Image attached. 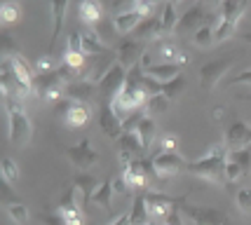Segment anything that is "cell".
Masks as SVG:
<instances>
[{"label":"cell","mask_w":251,"mask_h":225,"mask_svg":"<svg viewBox=\"0 0 251 225\" xmlns=\"http://www.w3.org/2000/svg\"><path fill=\"white\" fill-rule=\"evenodd\" d=\"M19 7L14 5V2H2L0 5V22L2 24H14L17 19H19Z\"/></svg>","instance_id":"38"},{"label":"cell","mask_w":251,"mask_h":225,"mask_svg":"<svg viewBox=\"0 0 251 225\" xmlns=\"http://www.w3.org/2000/svg\"><path fill=\"white\" fill-rule=\"evenodd\" d=\"M216 19H219V14L211 19L209 24H204L200 31H195V45L197 47H202V50H207V47H211V45L216 43Z\"/></svg>","instance_id":"28"},{"label":"cell","mask_w":251,"mask_h":225,"mask_svg":"<svg viewBox=\"0 0 251 225\" xmlns=\"http://www.w3.org/2000/svg\"><path fill=\"white\" fill-rule=\"evenodd\" d=\"M143 52H146V47H143L141 40H127V43H122L120 47H118V64H122L127 71H129L131 66L139 64V59L143 56Z\"/></svg>","instance_id":"15"},{"label":"cell","mask_w":251,"mask_h":225,"mask_svg":"<svg viewBox=\"0 0 251 225\" xmlns=\"http://www.w3.org/2000/svg\"><path fill=\"white\" fill-rule=\"evenodd\" d=\"M169 103H172V99H167L164 94H153V97L148 99V103H146V113H151V118L160 115V113H167Z\"/></svg>","instance_id":"31"},{"label":"cell","mask_w":251,"mask_h":225,"mask_svg":"<svg viewBox=\"0 0 251 225\" xmlns=\"http://www.w3.org/2000/svg\"><path fill=\"white\" fill-rule=\"evenodd\" d=\"M146 19V14L141 10H122L113 17V28L120 33V35H127V33H134L139 28V24Z\"/></svg>","instance_id":"14"},{"label":"cell","mask_w":251,"mask_h":225,"mask_svg":"<svg viewBox=\"0 0 251 225\" xmlns=\"http://www.w3.org/2000/svg\"><path fill=\"white\" fill-rule=\"evenodd\" d=\"M216 14H207L204 12V7L202 5H195V7H190V10L178 19V26H176V31H183V33H188V31H200L204 24H209L211 19H214Z\"/></svg>","instance_id":"13"},{"label":"cell","mask_w":251,"mask_h":225,"mask_svg":"<svg viewBox=\"0 0 251 225\" xmlns=\"http://www.w3.org/2000/svg\"><path fill=\"white\" fill-rule=\"evenodd\" d=\"M99 125H101V131L108 136V139H120L122 134V120L115 115V110L110 106V101H103L101 108H99Z\"/></svg>","instance_id":"11"},{"label":"cell","mask_w":251,"mask_h":225,"mask_svg":"<svg viewBox=\"0 0 251 225\" xmlns=\"http://www.w3.org/2000/svg\"><path fill=\"white\" fill-rule=\"evenodd\" d=\"M146 225H160V223H157V221H153V218H151V221H148V223H146Z\"/></svg>","instance_id":"49"},{"label":"cell","mask_w":251,"mask_h":225,"mask_svg":"<svg viewBox=\"0 0 251 225\" xmlns=\"http://www.w3.org/2000/svg\"><path fill=\"white\" fill-rule=\"evenodd\" d=\"M40 218H43V223H45V225H66L64 216L59 214V211H54V214H43Z\"/></svg>","instance_id":"43"},{"label":"cell","mask_w":251,"mask_h":225,"mask_svg":"<svg viewBox=\"0 0 251 225\" xmlns=\"http://www.w3.org/2000/svg\"><path fill=\"white\" fill-rule=\"evenodd\" d=\"M155 131H157V127H155V120L151 118V115H146V118L141 120V125L136 127V136H139V141H141V146L146 152H148L151 146H153Z\"/></svg>","instance_id":"27"},{"label":"cell","mask_w":251,"mask_h":225,"mask_svg":"<svg viewBox=\"0 0 251 225\" xmlns=\"http://www.w3.org/2000/svg\"><path fill=\"white\" fill-rule=\"evenodd\" d=\"M61 216H64L66 225H85V214H82V209L68 211V214H61Z\"/></svg>","instance_id":"41"},{"label":"cell","mask_w":251,"mask_h":225,"mask_svg":"<svg viewBox=\"0 0 251 225\" xmlns=\"http://www.w3.org/2000/svg\"><path fill=\"white\" fill-rule=\"evenodd\" d=\"M136 35V40H157L160 35H164L162 31V22H160V17H146L141 24H139V28L134 31Z\"/></svg>","instance_id":"18"},{"label":"cell","mask_w":251,"mask_h":225,"mask_svg":"<svg viewBox=\"0 0 251 225\" xmlns=\"http://www.w3.org/2000/svg\"><path fill=\"white\" fill-rule=\"evenodd\" d=\"M129 218L131 225H146L151 221L148 214V204H146V193H136L131 200V209H129Z\"/></svg>","instance_id":"22"},{"label":"cell","mask_w":251,"mask_h":225,"mask_svg":"<svg viewBox=\"0 0 251 225\" xmlns=\"http://www.w3.org/2000/svg\"><path fill=\"white\" fill-rule=\"evenodd\" d=\"M230 160H235L237 164H240L244 176H251V148L230 150Z\"/></svg>","instance_id":"34"},{"label":"cell","mask_w":251,"mask_h":225,"mask_svg":"<svg viewBox=\"0 0 251 225\" xmlns=\"http://www.w3.org/2000/svg\"><path fill=\"white\" fill-rule=\"evenodd\" d=\"M101 185V183L97 181V176H92V174L87 172H80L73 178V190H75V197H77V204H80V209L85 211L87 209V204L92 202V197H94V193H97V188Z\"/></svg>","instance_id":"9"},{"label":"cell","mask_w":251,"mask_h":225,"mask_svg":"<svg viewBox=\"0 0 251 225\" xmlns=\"http://www.w3.org/2000/svg\"><path fill=\"white\" fill-rule=\"evenodd\" d=\"M125 80H127V68H125L122 64H115L108 71V73L103 75V80H101V82L97 85V92L103 99H106V101H113V99H115L122 92Z\"/></svg>","instance_id":"6"},{"label":"cell","mask_w":251,"mask_h":225,"mask_svg":"<svg viewBox=\"0 0 251 225\" xmlns=\"http://www.w3.org/2000/svg\"><path fill=\"white\" fill-rule=\"evenodd\" d=\"M146 204H148V214H151V218L162 223L176 206L188 204V197L186 195L172 197V195H164V193H160V190H148V193H146Z\"/></svg>","instance_id":"3"},{"label":"cell","mask_w":251,"mask_h":225,"mask_svg":"<svg viewBox=\"0 0 251 225\" xmlns=\"http://www.w3.org/2000/svg\"><path fill=\"white\" fill-rule=\"evenodd\" d=\"M5 211H7V216L12 218V223H17V225H26L28 223V209L24 206L19 200H7L5 202Z\"/></svg>","instance_id":"30"},{"label":"cell","mask_w":251,"mask_h":225,"mask_svg":"<svg viewBox=\"0 0 251 225\" xmlns=\"http://www.w3.org/2000/svg\"><path fill=\"white\" fill-rule=\"evenodd\" d=\"M235 64V54H228V56H223V59H216V61H209L200 68V87L202 89H214V87L219 85V80L223 75L228 73V68Z\"/></svg>","instance_id":"5"},{"label":"cell","mask_w":251,"mask_h":225,"mask_svg":"<svg viewBox=\"0 0 251 225\" xmlns=\"http://www.w3.org/2000/svg\"><path fill=\"white\" fill-rule=\"evenodd\" d=\"M151 162H153V167H155V172H157V176H160V181L169 178V176H176L183 167H188V162L183 160L176 150H160V152H155L153 157H151Z\"/></svg>","instance_id":"4"},{"label":"cell","mask_w":251,"mask_h":225,"mask_svg":"<svg viewBox=\"0 0 251 225\" xmlns=\"http://www.w3.org/2000/svg\"><path fill=\"white\" fill-rule=\"evenodd\" d=\"M118 150H120L122 167L131 164L134 160L146 157V150H143L141 141H139V136H136V131H131V134H122L120 139H118Z\"/></svg>","instance_id":"10"},{"label":"cell","mask_w":251,"mask_h":225,"mask_svg":"<svg viewBox=\"0 0 251 225\" xmlns=\"http://www.w3.org/2000/svg\"><path fill=\"white\" fill-rule=\"evenodd\" d=\"M113 188H115V193H118V195H122V193H127V190H129L127 181L122 178V174L118 176V178H113Z\"/></svg>","instance_id":"46"},{"label":"cell","mask_w":251,"mask_h":225,"mask_svg":"<svg viewBox=\"0 0 251 225\" xmlns=\"http://www.w3.org/2000/svg\"><path fill=\"white\" fill-rule=\"evenodd\" d=\"M56 64L54 59H52V54H45V56H40L38 61H35V75L40 73H50V71H54Z\"/></svg>","instance_id":"40"},{"label":"cell","mask_w":251,"mask_h":225,"mask_svg":"<svg viewBox=\"0 0 251 225\" xmlns=\"http://www.w3.org/2000/svg\"><path fill=\"white\" fill-rule=\"evenodd\" d=\"M77 209H80V204H77L75 190H73V188H68V190L61 195L59 204H56V211H59V214H68V211H77Z\"/></svg>","instance_id":"32"},{"label":"cell","mask_w":251,"mask_h":225,"mask_svg":"<svg viewBox=\"0 0 251 225\" xmlns=\"http://www.w3.org/2000/svg\"><path fill=\"white\" fill-rule=\"evenodd\" d=\"M183 87H186V77H183V75H178V77H174V80L164 82V85H162V94L167 99H176L181 92H183Z\"/></svg>","instance_id":"35"},{"label":"cell","mask_w":251,"mask_h":225,"mask_svg":"<svg viewBox=\"0 0 251 225\" xmlns=\"http://www.w3.org/2000/svg\"><path fill=\"white\" fill-rule=\"evenodd\" d=\"M108 225H131V218H129V211L127 214H120L115 221H110Z\"/></svg>","instance_id":"47"},{"label":"cell","mask_w":251,"mask_h":225,"mask_svg":"<svg viewBox=\"0 0 251 225\" xmlns=\"http://www.w3.org/2000/svg\"><path fill=\"white\" fill-rule=\"evenodd\" d=\"M157 56L162 59L164 64H178V66L190 64V54L181 52L178 45H176L174 40H169V38L157 43Z\"/></svg>","instance_id":"16"},{"label":"cell","mask_w":251,"mask_h":225,"mask_svg":"<svg viewBox=\"0 0 251 225\" xmlns=\"http://www.w3.org/2000/svg\"><path fill=\"white\" fill-rule=\"evenodd\" d=\"M82 52L87 54V56L89 54H92V56H99V54H106V52H110V50H108V45L99 38V33L94 31V28H89V31L82 33Z\"/></svg>","instance_id":"23"},{"label":"cell","mask_w":251,"mask_h":225,"mask_svg":"<svg viewBox=\"0 0 251 225\" xmlns=\"http://www.w3.org/2000/svg\"><path fill=\"white\" fill-rule=\"evenodd\" d=\"M160 150H176V136L174 134H164L160 139Z\"/></svg>","instance_id":"45"},{"label":"cell","mask_w":251,"mask_h":225,"mask_svg":"<svg viewBox=\"0 0 251 225\" xmlns=\"http://www.w3.org/2000/svg\"><path fill=\"white\" fill-rule=\"evenodd\" d=\"M181 68L183 66L178 64H164V61H160V64H153L148 71H146V75H151V77H155L157 82H169V80H174V77H178L181 75Z\"/></svg>","instance_id":"20"},{"label":"cell","mask_w":251,"mask_h":225,"mask_svg":"<svg viewBox=\"0 0 251 225\" xmlns=\"http://www.w3.org/2000/svg\"><path fill=\"white\" fill-rule=\"evenodd\" d=\"M226 146L230 150H242V148H251V125L247 122H232L226 131Z\"/></svg>","instance_id":"12"},{"label":"cell","mask_w":251,"mask_h":225,"mask_svg":"<svg viewBox=\"0 0 251 225\" xmlns=\"http://www.w3.org/2000/svg\"><path fill=\"white\" fill-rule=\"evenodd\" d=\"M242 176H244L242 167L235 160H230V157H228V162H226V181H228V183H237Z\"/></svg>","instance_id":"39"},{"label":"cell","mask_w":251,"mask_h":225,"mask_svg":"<svg viewBox=\"0 0 251 225\" xmlns=\"http://www.w3.org/2000/svg\"><path fill=\"white\" fill-rule=\"evenodd\" d=\"M244 99H247V101H251V94H247V97H244Z\"/></svg>","instance_id":"50"},{"label":"cell","mask_w":251,"mask_h":225,"mask_svg":"<svg viewBox=\"0 0 251 225\" xmlns=\"http://www.w3.org/2000/svg\"><path fill=\"white\" fill-rule=\"evenodd\" d=\"M66 157H68V162H71L75 169H82V172H85V169H92L99 162V152L92 148L89 139H82L80 143L66 148Z\"/></svg>","instance_id":"8"},{"label":"cell","mask_w":251,"mask_h":225,"mask_svg":"<svg viewBox=\"0 0 251 225\" xmlns=\"http://www.w3.org/2000/svg\"><path fill=\"white\" fill-rule=\"evenodd\" d=\"M214 120H216V122L223 120V108H214Z\"/></svg>","instance_id":"48"},{"label":"cell","mask_w":251,"mask_h":225,"mask_svg":"<svg viewBox=\"0 0 251 225\" xmlns=\"http://www.w3.org/2000/svg\"><path fill=\"white\" fill-rule=\"evenodd\" d=\"M178 12H176V5L174 2H164V7H162V12H160V22H162V31H164V35H169V33H174L176 31V26H178Z\"/></svg>","instance_id":"29"},{"label":"cell","mask_w":251,"mask_h":225,"mask_svg":"<svg viewBox=\"0 0 251 225\" xmlns=\"http://www.w3.org/2000/svg\"><path fill=\"white\" fill-rule=\"evenodd\" d=\"M0 167H2V181L7 183V185H12V183L19 178V167H17V162L12 160V157H5Z\"/></svg>","instance_id":"36"},{"label":"cell","mask_w":251,"mask_h":225,"mask_svg":"<svg viewBox=\"0 0 251 225\" xmlns=\"http://www.w3.org/2000/svg\"><path fill=\"white\" fill-rule=\"evenodd\" d=\"M2 106H5V113H7L10 141L14 146H26L33 136V127L26 110H24V101L17 99L14 94H7V97H2Z\"/></svg>","instance_id":"2"},{"label":"cell","mask_w":251,"mask_h":225,"mask_svg":"<svg viewBox=\"0 0 251 225\" xmlns=\"http://www.w3.org/2000/svg\"><path fill=\"white\" fill-rule=\"evenodd\" d=\"M181 209L193 221V225H230L228 216L223 211H219V209H214V206H190V204H183Z\"/></svg>","instance_id":"7"},{"label":"cell","mask_w":251,"mask_h":225,"mask_svg":"<svg viewBox=\"0 0 251 225\" xmlns=\"http://www.w3.org/2000/svg\"><path fill=\"white\" fill-rule=\"evenodd\" d=\"M247 5L249 0H221V7H219V14L223 19H230V22H240L247 12Z\"/></svg>","instance_id":"21"},{"label":"cell","mask_w":251,"mask_h":225,"mask_svg":"<svg viewBox=\"0 0 251 225\" xmlns=\"http://www.w3.org/2000/svg\"><path fill=\"white\" fill-rule=\"evenodd\" d=\"M228 85L230 87H235V85H249L251 87V68L249 71H242L240 75H232L228 80Z\"/></svg>","instance_id":"42"},{"label":"cell","mask_w":251,"mask_h":225,"mask_svg":"<svg viewBox=\"0 0 251 225\" xmlns=\"http://www.w3.org/2000/svg\"><path fill=\"white\" fill-rule=\"evenodd\" d=\"M160 225H183V221H181V206H176L174 211L167 216V218H164Z\"/></svg>","instance_id":"44"},{"label":"cell","mask_w":251,"mask_h":225,"mask_svg":"<svg viewBox=\"0 0 251 225\" xmlns=\"http://www.w3.org/2000/svg\"><path fill=\"white\" fill-rule=\"evenodd\" d=\"M113 195H115V188H113V178H103L101 185L97 188V193L92 197V202L101 206L103 211H110L113 209Z\"/></svg>","instance_id":"25"},{"label":"cell","mask_w":251,"mask_h":225,"mask_svg":"<svg viewBox=\"0 0 251 225\" xmlns=\"http://www.w3.org/2000/svg\"><path fill=\"white\" fill-rule=\"evenodd\" d=\"M235 28H237V24L230 22V19H223L219 14V19H216V43H223V40L232 38Z\"/></svg>","instance_id":"33"},{"label":"cell","mask_w":251,"mask_h":225,"mask_svg":"<svg viewBox=\"0 0 251 225\" xmlns=\"http://www.w3.org/2000/svg\"><path fill=\"white\" fill-rule=\"evenodd\" d=\"M64 122L68 127H85L89 122V106L87 103H77V101H73V106H71V110L66 113Z\"/></svg>","instance_id":"26"},{"label":"cell","mask_w":251,"mask_h":225,"mask_svg":"<svg viewBox=\"0 0 251 225\" xmlns=\"http://www.w3.org/2000/svg\"><path fill=\"white\" fill-rule=\"evenodd\" d=\"M235 202H237V209H240L244 216H251V188H240L237 195H235Z\"/></svg>","instance_id":"37"},{"label":"cell","mask_w":251,"mask_h":225,"mask_svg":"<svg viewBox=\"0 0 251 225\" xmlns=\"http://www.w3.org/2000/svg\"><path fill=\"white\" fill-rule=\"evenodd\" d=\"M77 14L87 26H97L101 22V17H103V5L99 0H80Z\"/></svg>","instance_id":"19"},{"label":"cell","mask_w":251,"mask_h":225,"mask_svg":"<svg viewBox=\"0 0 251 225\" xmlns=\"http://www.w3.org/2000/svg\"><path fill=\"white\" fill-rule=\"evenodd\" d=\"M50 5H52V45L50 47H54L56 38H59V33L64 28V17H66L68 0H50Z\"/></svg>","instance_id":"24"},{"label":"cell","mask_w":251,"mask_h":225,"mask_svg":"<svg viewBox=\"0 0 251 225\" xmlns=\"http://www.w3.org/2000/svg\"><path fill=\"white\" fill-rule=\"evenodd\" d=\"M230 157V148L223 143H214L211 148H207V152L202 157H197L195 162H188V174H193L202 181H209L214 185H226V162Z\"/></svg>","instance_id":"1"},{"label":"cell","mask_w":251,"mask_h":225,"mask_svg":"<svg viewBox=\"0 0 251 225\" xmlns=\"http://www.w3.org/2000/svg\"><path fill=\"white\" fill-rule=\"evenodd\" d=\"M94 89L97 85H92L87 80H75V82H71V85L64 89V97L71 99V101H77V103H89L92 99H94Z\"/></svg>","instance_id":"17"}]
</instances>
